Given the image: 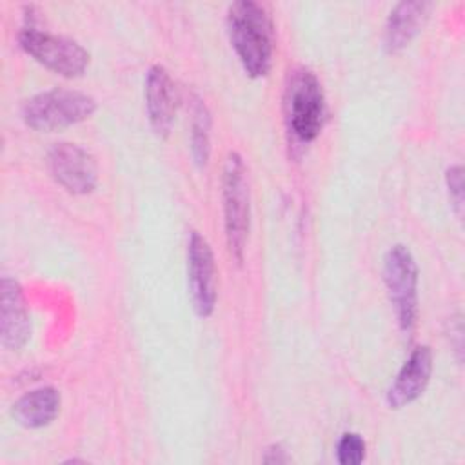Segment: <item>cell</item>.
Returning <instances> with one entry per match:
<instances>
[{
    "label": "cell",
    "instance_id": "1",
    "mask_svg": "<svg viewBox=\"0 0 465 465\" xmlns=\"http://www.w3.org/2000/svg\"><path fill=\"white\" fill-rule=\"evenodd\" d=\"M227 33L243 71L251 78H262L272 65L274 31L263 5L252 0H238L227 11Z\"/></svg>",
    "mask_w": 465,
    "mask_h": 465
},
{
    "label": "cell",
    "instance_id": "2",
    "mask_svg": "<svg viewBox=\"0 0 465 465\" xmlns=\"http://www.w3.org/2000/svg\"><path fill=\"white\" fill-rule=\"evenodd\" d=\"M283 111L289 131L296 140L312 142L325 122V96L320 80L307 67L289 73L283 91Z\"/></svg>",
    "mask_w": 465,
    "mask_h": 465
},
{
    "label": "cell",
    "instance_id": "3",
    "mask_svg": "<svg viewBox=\"0 0 465 465\" xmlns=\"http://www.w3.org/2000/svg\"><path fill=\"white\" fill-rule=\"evenodd\" d=\"M94 111V98L82 91L49 89L25 100L22 118L35 131H56L87 120Z\"/></svg>",
    "mask_w": 465,
    "mask_h": 465
},
{
    "label": "cell",
    "instance_id": "4",
    "mask_svg": "<svg viewBox=\"0 0 465 465\" xmlns=\"http://www.w3.org/2000/svg\"><path fill=\"white\" fill-rule=\"evenodd\" d=\"M243 158L229 153L223 167V222L231 256L242 263L251 223V198Z\"/></svg>",
    "mask_w": 465,
    "mask_h": 465
},
{
    "label": "cell",
    "instance_id": "5",
    "mask_svg": "<svg viewBox=\"0 0 465 465\" xmlns=\"http://www.w3.org/2000/svg\"><path fill=\"white\" fill-rule=\"evenodd\" d=\"M383 282L403 332H411L418 314V265L405 245H394L383 258Z\"/></svg>",
    "mask_w": 465,
    "mask_h": 465
},
{
    "label": "cell",
    "instance_id": "6",
    "mask_svg": "<svg viewBox=\"0 0 465 465\" xmlns=\"http://www.w3.org/2000/svg\"><path fill=\"white\" fill-rule=\"evenodd\" d=\"M18 42L38 64L65 78L82 76L89 65V53L67 36L25 27L20 31Z\"/></svg>",
    "mask_w": 465,
    "mask_h": 465
},
{
    "label": "cell",
    "instance_id": "7",
    "mask_svg": "<svg viewBox=\"0 0 465 465\" xmlns=\"http://www.w3.org/2000/svg\"><path fill=\"white\" fill-rule=\"evenodd\" d=\"M51 176L71 194H87L98 183V165L89 151L76 143H54L47 153Z\"/></svg>",
    "mask_w": 465,
    "mask_h": 465
},
{
    "label": "cell",
    "instance_id": "8",
    "mask_svg": "<svg viewBox=\"0 0 465 465\" xmlns=\"http://www.w3.org/2000/svg\"><path fill=\"white\" fill-rule=\"evenodd\" d=\"M187 276L196 314L211 316L216 305V265L209 242L198 231H191L187 242Z\"/></svg>",
    "mask_w": 465,
    "mask_h": 465
},
{
    "label": "cell",
    "instance_id": "9",
    "mask_svg": "<svg viewBox=\"0 0 465 465\" xmlns=\"http://www.w3.org/2000/svg\"><path fill=\"white\" fill-rule=\"evenodd\" d=\"M31 336V318L24 291L15 278L0 282V338L9 351L22 349Z\"/></svg>",
    "mask_w": 465,
    "mask_h": 465
},
{
    "label": "cell",
    "instance_id": "10",
    "mask_svg": "<svg viewBox=\"0 0 465 465\" xmlns=\"http://www.w3.org/2000/svg\"><path fill=\"white\" fill-rule=\"evenodd\" d=\"M145 109L153 133L169 136L176 114V87L163 65H153L145 78Z\"/></svg>",
    "mask_w": 465,
    "mask_h": 465
},
{
    "label": "cell",
    "instance_id": "11",
    "mask_svg": "<svg viewBox=\"0 0 465 465\" xmlns=\"http://www.w3.org/2000/svg\"><path fill=\"white\" fill-rule=\"evenodd\" d=\"M432 374V351L427 345L416 347L409 360L396 374L394 383L387 391L391 409H401L418 400L429 385Z\"/></svg>",
    "mask_w": 465,
    "mask_h": 465
},
{
    "label": "cell",
    "instance_id": "12",
    "mask_svg": "<svg viewBox=\"0 0 465 465\" xmlns=\"http://www.w3.org/2000/svg\"><path fill=\"white\" fill-rule=\"evenodd\" d=\"M429 11H430L429 2H420V0L400 2L391 11L385 24L383 45L387 53H398L403 47H407L423 27L429 16Z\"/></svg>",
    "mask_w": 465,
    "mask_h": 465
},
{
    "label": "cell",
    "instance_id": "13",
    "mask_svg": "<svg viewBox=\"0 0 465 465\" xmlns=\"http://www.w3.org/2000/svg\"><path fill=\"white\" fill-rule=\"evenodd\" d=\"M60 403V392L54 387H38L15 401L13 416L27 429L45 427L58 416Z\"/></svg>",
    "mask_w": 465,
    "mask_h": 465
},
{
    "label": "cell",
    "instance_id": "14",
    "mask_svg": "<svg viewBox=\"0 0 465 465\" xmlns=\"http://www.w3.org/2000/svg\"><path fill=\"white\" fill-rule=\"evenodd\" d=\"M211 114L202 100L194 102L191 122V151L198 165H205L211 151Z\"/></svg>",
    "mask_w": 465,
    "mask_h": 465
},
{
    "label": "cell",
    "instance_id": "15",
    "mask_svg": "<svg viewBox=\"0 0 465 465\" xmlns=\"http://www.w3.org/2000/svg\"><path fill=\"white\" fill-rule=\"evenodd\" d=\"M340 465H358L365 460V441L356 432H345L336 447Z\"/></svg>",
    "mask_w": 465,
    "mask_h": 465
},
{
    "label": "cell",
    "instance_id": "16",
    "mask_svg": "<svg viewBox=\"0 0 465 465\" xmlns=\"http://www.w3.org/2000/svg\"><path fill=\"white\" fill-rule=\"evenodd\" d=\"M447 187L449 194L452 200V205L456 213L461 216V207H463V171L460 165H454L447 171Z\"/></svg>",
    "mask_w": 465,
    "mask_h": 465
},
{
    "label": "cell",
    "instance_id": "17",
    "mask_svg": "<svg viewBox=\"0 0 465 465\" xmlns=\"http://www.w3.org/2000/svg\"><path fill=\"white\" fill-rule=\"evenodd\" d=\"M289 458L285 454V450L280 447V445H272L269 450H267V456L263 458L265 463H285Z\"/></svg>",
    "mask_w": 465,
    "mask_h": 465
}]
</instances>
